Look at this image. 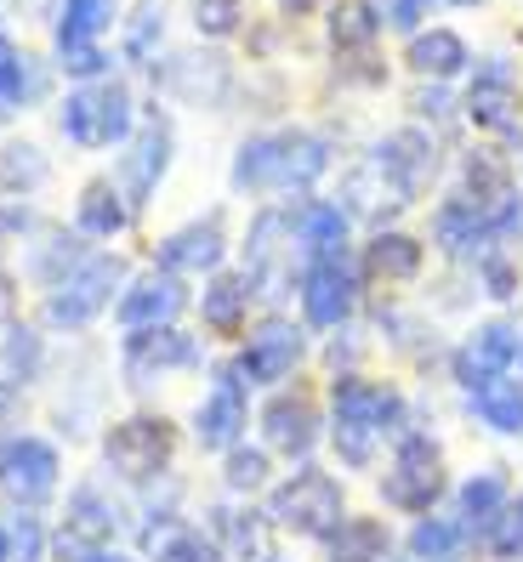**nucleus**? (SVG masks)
<instances>
[{
    "instance_id": "nucleus-47",
    "label": "nucleus",
    "mask_w": 523,
    "mask_h": 562,
    "mask_svg": "<svg viewBox=\"0 0 523 562\" xmlns=\"http://www.w3.org/2000/svg\"><path fill=\"white\" fill-rule=\"evenodd\" d=\"M478 284H483V295H496V302H512L523 279H518V268H512V256L489 250V256L478 261Z\"/></svg>"
},
{
    "instance_id": "nucleus-19",
    "label": "nucleus",
    "mask_w": 523,
    "mask_h": 562,
    "mask_svg": "<svg viewBox=\"0 0 523 562\" xmlns=\"http://www.w3.org/2000/svg\"><path fill=\"white\" fill-rule=\"evenodd\" d=\"M518 352H523V336H518L512 324H478L472 336L455 347L449 370H455V381H461L467 392H478L489 381H501L512 363H518Z\"/></svg>"
},
{
    "instance_id": "nucleus-32",
    "label": "nucleus",
    "mask_w": 523,
    "mask_h": 562,
    "mask_svg": "<svg viewBox=\"0 0 523 562\" xmlns=\"http://www.w3.org/2000/svg\"><path fill=\"white\" fill-rule=\"evenodd\" d=\"M251 295L256 284L245 273H216L200 295V313H205V329H216V336H240L245 318H251Z\"/></svg>"
},
{
    "instance_id": "nucleus-15",
    "label": "nucleus",
    "mask_w": 523,
    "mask_h": 562,
    "mask_svg": "<svg viewBox=\"0 0 523 562\" xmlns=\"http://www.w3.org/2000/svg\"><path fill=\"white\" fill-rule=\"evenodd\" d=\"M159 268L177 273V279H205V273H222V261H227V222L222 211L211 216H193L182 227H171L166 239H159Z\"/></svg>"
},
{
    "instance_id": "nucleus-21",
    "label": "nucleus",
    "mask_w": 523,
    "mask_h": 562,
    "mask_svg": "<svg viewBox=\"0 0 523 562\" xmlns=\"http://www.w3.org/2000/svg\"><path fill=\"white\" fill-rule=\"evenodd\" d=\"M262 438H268V449H279L290 460H308L319 443V409L308 392H279V398L262 404Z\"/></svg>"
},
{
    "instance_id": "nucleus-56",
    "label": "nucleus",
    "mask_w": 523,
    "mask_h": 562,
    "mask_svg": "<svg viewBox=\"0 0 523 562\" xmlns=\"http://www.w3.org/2000/svg\"><path fill=\"white\" fill-rule=\"evenodd\" d=\"M7 239H12V234H7V222H0V250H7Z\"/></svg>"
},
{
    "instance_id": "nucleus-20",
    "label": "nucleus",
    "mask_w": 523,
    "mask_h": 562,
    "mask_svg": "<svg viewBox=\"0 0 523 562\" xmlns=\"http://www.w3.org/2000/svg\"><path fill=\"white\" fill-rule=\"evenodd\" d=\"M324 29H331V52L347 75L365 80V69L358 63H376V41L387 29V12L376 7V0H342V7H331V18H324Z\"/></svg>"
},
{
    "instance_id": "nucleus-52",
    "label": "nucleus",
    "mask_w": 523,
    "mask_h": 562,
    "mask_svg": "<svg viewBox=\"0 0 523 562\" xmlns=\"http://www.w3.org/2000/svg\"><path fill=\"white\" fill-rule=\"evenodd\" d=\"M512 137H518V148H512V159H518V165H523V125H518V131H512Z\"/></svg>"
},
{
    "instance_id": "nucleus-5",
    "label": "nucleus",
    "mask_w": 523,
    "mask_h": 562,
    "mask_svg": "<svg viewBox=\"0 0 523 562\" xmlns=\"http://www.w3.org/2000/svg\"><path fill=\"white\" fill-rule=\"evenodd\" d=\"M365 165L376 171V182L392 200V211L415 205L421 193L433 188V177H438V137L427 125H399V131H387V137L370 148Z\"/></svg>"
},
{
    "instance_id": "nucleus-17",
    "label": "nucleus",
    "mask_w": 523,
    "mask_h": 562,
    "mask_svg": "<svg viewBox=\"0 0 523 562\" xmlns=\"http://www.w3.org/2000/svg\"><path fill=\"white\" fill-rule=\"evenodd\" d=\"M200 341L193 336H182L177 324H166V329H143V336H125V347H120V370H125V381L131 386H154L159 375H171V370H200Z\"/></svg>"
},
{
    "instance_id": "nucleus-22",
    "label": "nucleus",
    "mask_w": 523,
    "mask_h": 562,
    "mask_svg": "<svg viewBox=\"0 0 523 562\" xmlns=\"http://www.w3.org/2000/svg\"><path fill=\"white\" fill-rule=\"evenodd\" d=\"M433 239H438V250L444 256H455V261H467V256H489V245H496V234H489V211L478 205V200H444L438 211H433Z\"/></svg>"
},
{
    "instance_id": "nucleus-4",
    "label": "nucleus",
    "mask_w": 523,
    "mask_h": 562,
    "mask_svg": "<svg viewBox=\"0 0 523 562\" xmlns=\"http://www.w3.org/2000/svg\"><path fill=\"white\" fill-rule=\"evenodd\" d=\"M268 517L279 528H290V535H302V540H331L342 528V517H347V494H342V483L331 472L302 467V472H290L285 483H274Z\"/></svg>"
},
{
    "instance_id": "nucleus-42",
    "label": "nucleus",
    "mask_w": 523,
    "mask_h": 562,
    "mask_svg": "<svg viewBox=\"0 0 523 562\" xmlns=\"http://www.w3.org/2000/svg\"><path fill=\"white\" fill-rule=\"evenodd\" d=\"M7 562H52V528L41 512H18L7 522Z\"/></svg>"
},
{
    "instance_id": "nucleus-48",
    "label": "nucleus",
    "mask_w": 523,
    "mask_h": 562,
    "mask_svg": "<svg viewBox=\"0 0 523 562\" xmlns=\"http://www.w3.org/2000/svg\"><path fill=\"white\" fill-rule=\"evenodd\" d=\"M433 7L438 0H387V23L399 29V35H421V29H427V18H433Z\"/></svg>"
},
{
    "instance_id": "nucleus-7",
    "label": "nucleus",
    "mask_w": 523,
    "mask_h": 562,
    "mask_svg": "<svg viewBox=\"0 0 523 562\" xmlns=\"http://www.w3.org/2000/svg\"><path fill=\"white\" fill-rule=\"evenodd\" d=\"M171 154H177L171 120L159 114V109H148L137 120V131L125 137L120 159H114V182H120V193L131 200V211H143L154 193H159V182H166V171H171Z\"/></svg>"
},
{
    "instance_id": "nucleus-14",
    "label": "nucleus",
    "mask_w": 523,
    "mask_h": 562,
    "mask_svg": "<svg viewBox=\"0 0 523 562\" xmlns=\"http://www.w3.org/2000/svg\"><path fill=\"white\" fill-rule=\"evenodd\" d=\"M188 307V284L166 268H154V273H137V279H125L120 290V302H114V324L125 329V336H143V329H166L177 324Z\"/></svg>"
},
{
    "instance_id": "nucleus-11",
    "label": "nucleus",
    "mask_w": 523,
    "mask_h": 562,
    "mask_svg": "<svg viewBox=\"0 0 523 562\" xmlns=\"http://www.w3.org/2000/svg\"><path fill=\"white\" fill-rule=\"evenodd\" d=\"M154 86L188 109H222L234 91V69L222 52H171L166 63H154Z\"/></svg>"
},
{
    "instance_id": "nucleus-29",
    "label": "nucleus",
    "mask_w": 523,
    "mask_h": 562,
    "mask_svg": "<svg viewBox=\"0 0 523 562\" xmlns=\"http://www.w3.org/2000/svg\"><path fill=\"white\" fill-rule=\"evenodd\" d=\"M166 23H171L166 0H137V7H131V18H120V57L131 63V69H154V63H159Z\"/></svg>"
},
{
    "instance_id": "nucleus-9",
    "label": "nucleus",
    "mask_w": 523,
    "mask_h": 562,
    "mask_svg": "<svg viewBox=\"0 0 523 562\" xmlns=\"http://www.w3.org/2000/svg\"><path fill=\"white\" fill-rule=\"evenodd\" d=\"M381 494L392 512H433L444 494V449L433 432H404L392 449V467L381 477Z\"/></svg>"
},
{
    "instance_id": "nucleus-53",
    "label": "nucleus",
    "mask_w": 523,
    "mask_h": 562,
    "mask_svg": "<svg viewBox=\"0 0 523 562\" xmlns=\"http://www.w3.org/2000/svg\"><path fill=\"white\" fill-rule=\"evenodd\" d=\"M0 562H7V517H0Z\"/></svg>"
},
{
    "instance_id": "nucleus-50",
    "label": "nucleus",
    "mask_w": 523,
    "mask_h": 562,
    "mask_svg": "<svg viewBox=\"0 0 523 562\" xmlns=\"http://www.w3.org/2000/svg\"><path fill=\"white\" fill-rule=\"evenodd\" d=\"M23 18H57V0H12Z\"/></svg>"
},
{
    "instance_id": "nucleus-38",
    "label": "nucleus",
    "mask_w": 523,
    "mask_h": 562,
    "mask_svg": "<svg viewBox=\"0 0 523 562\" xmlns=\"http://www.w3.org/2000/svg\"><path fill=\"white\" fill-rule=\"evenodd\" d=\"M472 415L489 426V432H501V438H523V386L518 381H489L472 392Z\"/></svg>"
},
{
    "instance_id": "nucleus-6",
    "label": "nucleus",
    "mask_w": 523,
    "mask_h": 562,
    "mask_svg": "<svg viewBox=\"0 0 523 562\" xmlns=\"http://www.w3.org/2000/svg\"><path fill=\"white\" fill-rule=\"evenodd\" d=\"M177 454V426L166 415H125L103 432V467L120 483H154L171 472Z\"/></svg>"
},
{
    "instance_id": "nucleus-23",
    "label": "nucleus",
    "mask_w": 523,
    "mask_h": 562,
    "mask_svg": "<svg viewBox=\"0 0 523 562\" xmlns=\"http://www.w3.org/2000/svg\"><path fill=\"white\" fill-rule=\"evenodd\" d=\"M80 239H86L80 227L69 234V227H52V222H41L35 234H29V256H23V273L35 279L41 290H57V284L69 279V273L80 268V261L91 256V250H86Z\"/></svg>"
},
{
    "instance_id": "nucleus-39",
    "label": "nucleus",
    "mask_w": 523,
    "mask_h": 562,
    "mask_svg": "<svg viewBox=\"0 0 523 562\" xmlns=\"http://www.w3.org/2000/svg\"><path fill=\"white\" fill-rule=\"evenodd\" d=\"M365 261H370V273H376V279L404 284V279H415V273H421V261H427V250H421L410 234H376Z\"/></svg>"
},
{
    "instance_id": "nucleus-36",
    "label": "nucleus",
    "mask_w": 523,
    "mask_h": 562,
    "mask_svg": "<svg viewBox=\"0 0 523 562\" xmlns=\"http://www.w3.org/2000/svg\"><path fill=\"white\" fill-rule=\"evenodd\" d=\"M52 182V159L41 143H7L0 148V188L12 200H35V193Z\"/></svg>"
},
{
    "instance_id": "nucleus-2",
    "label": "nucleus",
    "mask_w": 523,
    "mask_h": 562,
    "mask_svg": "<svg viewBox=\"0 0 523 562\" xmlns=\"http://www.w3.org/2000/svg\"><path fill=\"white\" fill-rule=\"evenodd\" d=\"M143 109H137V91L125 80H97V86H69V97L57 103V131L69 137L75 148L97 154V148H125V137L137 131Z\"/></svg>"
},
{
    "instance_id": "nucleus-13",
    "label": "nucleus",
    "mask_w": 523,
    "mask_h": 562,
    "mask_svg": "<svg viewBox=\"0 0 523 562\" xmlns=\"http://www.w3.org/2000/svg\"><path fill=\"white\" fill-rule=\"evenodd\" d=\"M308 358V329L290 318H262L245 347H240V375L251 386H279L285 375H297V363Z\"/></svg>"
},
{
    "instance_id": "nucleus-55",
    "label": "nucleus",
    "mask_w": 523,
    "mask_h": 562,
    "mask_svg": "<svg viewBox=\"0 0 523 562\" xmlns=\"http://www.w3.org/2000/svg\"><path fill=\"white\" fill-rule=\"evenodd\" d=\"M449 7H483V0H449Z\"/></svg>"
},
{
    "instance_id": "nucleus-49",
    "label": "nucleus",
    "mask_w": 523,
    "mask_h": 562,
    "mask_svg": "<svg viewBox=\"0 0 523 562\" xmlns=\"http://www.w3.org/2000/svg\"><path fill=\"white\" fill-rule=\"evenodd\" d=\"M410 109H415V120H433V125H444L455 103H449V91H444L438 80H421V86H415V97H410Z\"/></svg>"
},
{
    "instance_id": "nucleus-1",
    "label": "nucleus",
    "mask_w": 523,
    "mask_h": 562,
    "mask_svg": "<svg viewBox=\"0 0 523 562\" xmlns=\"http://www.w3.org/2000/svg\"><path fill=\"white\" fill-rule=\"evenodd\" d=\"M331 409H336V454L353 472L376 467L381 438H404L410 432V404L392 381L370 375H336L331 386Z\"/></svg>"
},
{
    "instance_id": "nucleus-35",
    "label": "nucleus",
    "mask_w": 523,
    "mask_h": 562,
    "mask_svg": "<svg viewBox=\"0 0 523 562\" xmlns=\"http://www.w3.org/2000/svg\"><path fill=\"white\" fill-rule=\"evenodd\" d=\"M331 562H387V551H392V535H387V522L381 517H342V528L331 540Z\"/></svg>"
},
{
    "instance_id": "nucleus-18",
    "label": "nucleus",
    "mask_w": 523,
    "mask_h": 562,
    "mask_svg": "<svg viewBox=\"0 0 523 562\" xmlns=\"http://www.w3.org/2000/svg\"><path fill=\"white\" fill-rule=\"evenodd\" d=\"M467 120L478 131H518L523 125V86L512 57H483L467 86Z\"/></svg>"
},
{
    "instance_id": "nucleus-8",
    "label": "nucleus",
    "mask_w": 523,
    "mask_h": 562,
    "mask_svg": "<svg viewBox=\"0 0 523 562\" xmlns=\"http://www.w3.org/2000/svg\"><path fill=\"white\" fill-rule=\"evenodd\" d=\"M63 483V454L41 432H7L0 438V488L18 512H41Z\"/></svg>"
},
{
    "instance_id": "nucleus-10",
    "label": "nucleus",
    "mask_w": 523,
    "mask_h": 562,
    "mask_svg": "<svg viewBox=\"0 0 523 562\" xmlns=\"http://www.w3.org/2000/svg\"><path fill=\"white\" fill-rule=\"evenodd\" d=\"M114 535H120V506L103 494V483H80L52 535V562H91L97 551L114 546Z\"/></svg>"
},
{
    "instance_id": "nucleus-37",
    "label": "nucleus",
    "mask_w": 523,
    "mask_h": 562,
    "mask_svg": "<svg viewBox=\"0 0 523 562\" xmlns=\"http://www.w3.org/2000/svg\"><path fill=\"white\" fill-rule=\"evenodd\" d=\"M507 193H518V188H512V165H507L496 148H472V154L461 159V200L496 205V200H507Z\"/></svg>"
},
{
    "instance_id": "nucleus-25",
    "label": "nucleus",
    "mask_w": 523,
    "mask_h": 562,
    "mask_svg": "<svg viewBox=\"0 0 523 562\" xmlns=\"http://www.w3.org/2000/svg\"><path fill=\"white\" fill-rule=\"evenodd\" d=\"M404 63L415 69V80H438V86H444V80H455V75L472 69V46H467L461 29L433 23V29H421V35H410Z\"/></svg>"
},
{
    "instance_id": "nucleus-45",
    "label": "nucleus",
    "mask_w": 523,
    "mask_h": 562,
    "mask_svg": "<svg viewBox=\"0 0 523 562\" xmlns=\"http://www.w3.org/2000/svg\"><path fill=\"white\" fill-rule=\"evenodd\" d=\"M222 483L234 488V494H256V488H268V449L234 443V449H227V467H222Z\"/></svg>"
},
{
    "instance_id": "nucleus-46",
    "label": "nucleus",
    "mask_w": 523,
    "mask_h": 562,
    "mask_svg": "<svg viewBox=\"0 0 523 562\" xmlns=\"http://www.w3.org/2000/svg\"><path fill=\"white\" fill-rule=\"evenodd\" d=\"M483 546L496 551L501 562H512V557H523V494H512L507 501V512L489 522V535H483Z\"/></svg>"
},
{
    "instance_id": "nucleus-26",
    "label": "nucleus",
    "mask_w": 523,
    "mask_h": 562,
    "mask_svg": "<svg viewBox=\"0 0 523 562\" xmlns=\"http://www.w3.org/2000/svg\"><path fill=\"white\" fill-rule=\"evenodd\" d=\"M279 177H285V131H256V137L240 143L234 165H227V182L234 193H279Z\"/></svg>"
},
{
    "instance_id": "nucleus-16",
    "label": "nucleus",
    "mask_w": 523,
    "mask_h": 562,
    "mask_svg": "<svg viewBox=\"0 0 523 562\" xmlns=\"http://www.w3.org/2000/svg\"><path fill=\"white\" fill-rule=\"evenodd\" d=\"M302 313L313 329H336L353 318L358 307V273H353V261L347 256H324V261H302Z\"/></svg>"
},
{
    "instance_id": "nucleus-44",
    "label": "nucleus",
    "mask_w": 523,
    "mask_h": 562,
    "mask_svg": "<svg viewBox=\"0 0 523 562\" xmlns=\"http://www.w3.org/2000/svg\"><path fill=\"white\" fill-rule=\"evenodd\" d=\"M57 69L75 86H97V80H109L114 57L103 52V41H75V46H57Z\"/></svg>"
},
{
    "instance_id": "nucleus-43",
    "label": "nucleus",
    "mask_w": 523,
    "mask_h": 562,
    "mask_svg": "<svg viewBox=\"0 0 523 562\" xmlns=\"http://www.w3.org/2000/svg\"><path fill=\"white\" fill-rule=\"evenodd\" d=\"M188 18L200 29V41H234L245 29V0H193Z\"/></svg>"
},
{
    "instance_id": "nucleus-31",
    "label": "nucleus",
    "mask_w": 523,
    "mask_h": 562,
    "mask_svg": "<svg viewBox=\"0 0 523 562\" xmlns=\"http://www.w3.org/2000/svg\"><path fill=\"white\" fill-rule=\"evenodd\" d=\"M143 551H148V562H222V546L182 517H166L159 528H148Z\"/></svg>"
},
{
    "instance_id": "nucleus-3",
    "label": "nucleus",
    "mask_w": 523,
    "mask_h": 562,
    "mask_svg": "<svg viewBox=\"0 0 523 562\" xmlns=\"http://www.w3.org/2000/svg\"><path fill=\"white\" fill-rule=\"evenodd\" d=\"M125 261L120 256H103V250H91L80 268L63 279L57 290H46V302H41V318L52 329H86L97 324L114 302H120V290H125Z\"/></svg>"
},
{
    "instance_id": "nucleus-24",
    "label": "nucleus",
    "mask_w": 523,
    "mask_h": 562,
    "mask_svg": "<svg viewBox=\"0 0 523 562\" xmlns=\"http://www.w3.org/2000/svg\"><path fill=\"white\" fill-rule=\"evenodd\" d=\"M347 211L331 200H302L290 211V245L302 250V261H324V256H347Z\"/></svg>"
},
{
    "instance_id": "nucleus-30",
    "label": "nucleus",
    "mask_w": 523,
    "mask_h": 562,
    "mask_svg": "<svg viewBox=\"0 0 523 562\" xmlns=\"http://www.w3.org/2000/svg\"><path fill=\"white\" fill-rule=\"evenodd\" d=\"M331 171V137L308 125H290L285 131V177L279 193H313V182Z\"/></svg>"
},
{
    "instance_id": "nucleus-12",
    "label": "nucleus",
    "mask_w": 523,
    "mask_h": 562,
    "mask_svg": "<svg viewBox=\"0 0 523 562\" xmlns=\"http://www.w3.org/2000/svg\"><path fill=\"white\" fill-rule=\"evenodd\" d=\"M245 420H251V381L240 375V363H222L211 375L200 409H193V438L200 449H234L245 438Z\"/></svg>"
},
{
    "instance_id": "nucleus-34",
    "label": "nucleus",
    "mask_w": 523,
    "mask_h": 562,
    "mask_svg": "<svg viewBox=\"0 0 523 562\" xmlns=\"http://www.w3.org/2000/svg\"><path fill=\"white\" fill-rule=\"evenodd\" d=\"M114 23H120V0H57L52 35H57V46H75V41H103Z\"/></svg>"
},
{
    "instance_id": "nucleus-28",
    "label": "nucleus",
    "mask_w": 523,
    "mask_h": 562,
    "mask_svg": "<svg viewBox=\"0 0 523 562\" xmlns=\"http://www.w3.org/2000/svg\"><path fill=\"white\" fill-rule=\"evenodd\" d=\"M131 200L120 193V182L114 177H91L86 188H80V200H75V227L86 239H114V234H125L131 227Z\"/></svg>"
},
{
    "instance_id": "nucleus-40",
    "label": "nucleus",
    "mask_w": 523,
    "mask_h": 562,
    "mask_svg": "<svg viewBox=\"0 0 523 562\" xmlns=\"http://www.w3.org/2000/svg\"><path fill=\"white\" fill-rule=\"evenodd\" d=\"M41 363H46V347H41V336L29 324H12L7 336H0V381L29 386L41 375Z\"/></svg>"
},
{
    "instance_id": "nucleus-51",
    "label": "nucleus",
    "mask_w": 523,
    "mask_h": 562,
    "mask_svg": "<svg viewBox=\"0 0 523 562\" xmlns=\"http://www.w3.org/2000/svg\"><path fill=\"white\" fill-rule=\"evenodd\" d=\"M91 562H137V557H125V551H114V546H109V551H97Z\"/></svg>"
},
{
    "instance_id": "nucleus-54",
    "label": "nucleus",
    "mask_w": 523,
    "mask_h": 562,
    "mask_svg": "<svg viewBox=\"0 0 523 562\" xmlns=\"http://www.w3.org/2000/svg\"><path fill=\"white\" fill-rule=\"evenodd\" d=\"M256 562H290V557H279V551H262Z\"/></svg>"
},
{
    "instance_id": "nucleus-41",
    "label": "nucleus",
    "mask_w": 523,
    "mask_h": 562,
    "mask_svg": "<svg viewBox=\"0 0 523 562\" xmlns=\"http://www.w3.org/2000/svg\"><path fill=\"white\" fill-rule=\"evenodd\" d=\"M461 546H467V528L455 522V517H421L415 535H410V551L421 562H449Z\"/></svg>"
},
{
    "instance_id": "nucleus-33",
    "label": "nucleus",
    "mask_w": 523,
    "mask_h": 562,
    "mask_svg": "<svg viewBox=\"0 0 523 562\" xmlns=\"http://www.w3.org/2000/svg\"><path fill=\"white\" fill-rule=\"evenodd\" d=\"M512 501V483H507V467H478L461 494H455V506H461V528H483L489 535V522H496Z\"/></svg>"
},
{
    "instance_id": "nucleus-27",
    "label": "nucleus",
    "mask_w": 523,
    "mask_h": 562,
    "mask_svg": "<svg viewBox=\"0 0 523 562\" xmlns=\"http://www.w3.org/2000/svg\"><path fill=\"white\" fill-rule=\"evenodd\" d=\"M41 97H46V63L29 57L7 29H0V120L35 109Z\"/></svg>"
}]
</instances>
